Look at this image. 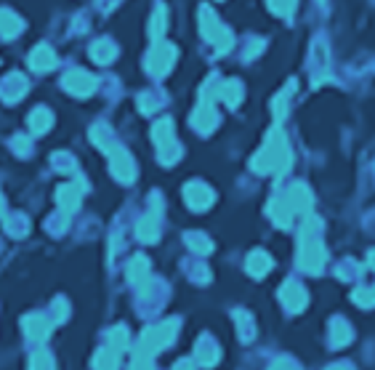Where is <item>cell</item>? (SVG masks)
<instances>
[{"mask_svg":"<svg viewBox=\"0 0 375 370\" xmlns=\"http://www.w3.org/2000/svg\"><path fill=\"white\" fill-rule=\"evenodd\" d=\"M250 168L255 174H277V176H285L287 168H290V149L285 144V136L282 131H271L264 149L250 160Z\"/></svg>","mask_w":375,"mask_h":370,"instance_id":"cell-1","label":"cell"},{"mask_svg":"<svg viewBox=\"0 0 375 370\" xmlns=\"http://www.w3.org/2000/svg\"><path fill=\"white\" fill-rule=\"evenodd\" d=\"M176 330H179V320H170V323H163V325H154L150 327V330H144V336L138 341V349H136V355H134L136 368L147 365L160 349H166L168 344H173Z\"/></svg>","mask_w":375,"mask_h":370,"instance_id":"cell-2","label":"cell"},{"mask_svg":"<svg viewBox=\"0 0 375 370\" xmlns=\"http://www.w3.org/2000/svg\"><path fill=\"white\" fill-rule=\"evenodd\" d=\"M298 264L306 272H319L325 264V248H322V237H319V222L309 219L301 229V253Z\"/></svg>","mask_w":375,"mask_h":370,"instance_id":"cell-3","label":"cell"},{"mask_svg":"<svg viewBox=\"0 0 375 370\" xmlns=\"http://www.w3.org/2000/svg\"><path fill=\"white\" fill-rule=\"evenodd\" d=\"M152 139L157 144V152H160V160L163 163H176L181 157V147L176 141V134H173V123L170 120H160L154 128H152Z\"/></svg>","mask_w":375,"mask_h":370,"instance_id":"cell-4","label":"cell"},{"mask_svg":"<svg viewBox=\"0 0 375 370\" xmlns=\"http://www.w3.org/2000/svg\"><path fill=\"white\" fill-rule=\"evenodd\" d=\"M200 19H202V22H200L202 35L208 38L210 43L216 45V51H221V54L229 51V48H232V32L224 30V27L218 24V19H216V14L210 11L208 6H202V8H200Z\"/></svg>","mask_w":375,"mask_h":370,"instance_id":"cell-5","label":"cell"},{"mask_svg":"<svg viewBox=\"0 0 375 370\" xmlns=\"http://www.w3.org/2000/svg\"><path fill=\"white\" fill-rule=\"evenodd\" d=\"M106 155H109V168H112L115 176L120 178V181H134L136 165H134V157H131L125 149L118 147V144H112V147H106Z\"/></svg>","mask_w":375,"mask_h":370,"instance_id":"cell-6","label":"cell"},{"mask_svg":"<svg viewBox=\"0 0 375 370\" xmlns=\"http://www.w3.org/2000/svg\"><path fill=\"white\" fill-rule=\"evenodd\" d=\"M176 59V48L168 43H157L147 56V70L152 75H166L170 70V64Z\"/></svg>","mask_w":375,"mask_h":370,"instance_id":"cell-7","label":"cell"},{"mask_svg":"<svg viewBox=\"0 0 375 370\" xmlns=\"http://www.w3.org/2000/svg\"><path fill=\"white\" fill-rule=\"evenodd\" d=\"M61 86L70 91V93H75V96H90L96 91V77L83 72V70H70V72L64 75Z\"/></svg>","mask_w":375,"mask_h":370,"instance_id":"cell-8","label":"cell"},{"mask_svg":"<svg viewBox=\"0 0 375 370\" xmlns=\"http://www.w3.org/2000/svg\"><path fill=\"white\" fill-rule=\"evenodd\" d=\"M184 200H186V206L192 208V210H205L213 203V192H210L202 181H192L184 190Z\"/></svg>","mask_w":375,"mask_h":370,"instance_id":"cell-9","label":"cell"},{"mask_svg":"<svg viewBox=\"0 0 375 370\" xmlns=\"http://www.w3.org/2000/svg\"><path fill=\"white\" fill-rule=\"evenodd\" d=\"M280 298H282V304H285L290 311H301L303 307H306V291H303V285L296 280H290L282 285Z\"/></svg>","mask_w":375,"mask_h":370,"instance_id":"cell-10","label":"cell"},{"mask_svg":"<svg viewBox=\"0 0 375 370\" xmlns=\"http://www.w3.org/2000/svg\"><path fill=\"white\" fill-rule=\"evenodd\" d=\"M24 91H27V80L22 77V75H8L6 80H3V86H0V99L3 102H19L22 96H24Z\"/></svg>","mask_w":375,"mask_h":370,"instance_id":"cell-11","label":"cell"},{"mask_svg":"<svg viewBox=\"0 0 375 370\" xmlns=\"http://www.w3.org/2000/svg\"><path fill=\"white\" fill-rule=\"evenodd\" d=\"M24 333L30 341H45V336L51 333V320H45L43 314H30L24 317Z\"/></svg>","mask_w":375,"mask_h":370,"instance_id":"cell-12","label":"cell"},{"mask_svg":"<svg viewBox=\"0 0 375 370\" xmlns=\"http://www.w3.org/2000/svg\"><path fill=\"white\" fill-rule=\"evenodd\" d=\"M56 61L59 59H56V54H54V48H51V45H38L30 56L32 70H38V72H48V70H54V67H56Z\"/></svg>","mask_w":375,"mask_h":370,"instance_id":"cell-13","label":"cell"},{"mask_svg":"<svg viewBox=\"0 0 375 370\" xmlns=\"http://www.w3.org/2000/svg\"><path fill=\"white\" fill-rule=\"evenodd\" d=\"M136 235H138L141 242H154L157 235H160V219H157V213L141 216L138 224H136Z\"/></svg>","mask_w":375,"mask_h":370,"instance_id":"cell-14","label":"cell"},{"mask_svg":"<svg viewBox=\"0 0 375 370\" xmlns=\"http://www.w3.org/2000/svg\"><path fill=\"white\" fill-rule=\"evenodd\" d=\"M83 197V184H67L59 190V206L64 213H72Z\"/></svg>","mask_w":375,"mask_h":370,"instance_id":"cell-15","label":"cell"},{"mask_svg":"<svg viewBox=\"0 0 375 370\" xmlns=\"http://www.w3.org/2000/svg\"><path fill=\"white\" fill-rule=\"evenodd\" d=\"M195 360L200 362V365H216L218 362V346L213 344V341H208V339H202L200 344H197V355H195Z\"/></svg>","mask_w":375,"mask_h":370,"instance_id":"cell-16","label":"cell"},{"mask_svg":"<svg viewBox=\"0 0 375 370\" xmlns=\"http://www.w3.org/2000/svg\"><path fill=\"white\" fill-rule=\"evenodd\" d=\"M269 269H271L269 253H264V251L250 253V259H248V272H250L253 277H264V275H266Z\"/></svg>","mask_w":375,"mask_h":370,"instance_id":"cell-17","label":"cell"},{"mask_svg":"<svg viewBox=\"0 0 375 370\" xmlns=\"http://www.w3.org/2000/svg\"><path fill=\"white\" fill-rule=\"evenodd\" d=\"M218 96L224 99L229 107H237L242 102V86L240 80H226L224 86H218Z\"/></svg>","mask_w":375,"mask_h":370,"instance_id":"cell-18","label":"cell"},{"mask_svg":"<svg viewBox=\"0 0 375 370\" xmlns=\"http://www.w3.org/2000/svg\"><path fill=\"white\" fill-rule=\"evenodd\" d=\"M90 56L99 61V64H109V61L118 56V48L109 43V40H99V43H93V48H90Z\"/></svg>","mask_w":375,"mask_h":370,"instance_id":"cell-19","label":"cell"},{"mask_svg":"<svg viewBox=\"0 0 375 370\" xmlns=\"http://www.w3.org/2000/svg\"><path fill=\"white\" fill-rule=\"evenodd\" d=\"M147 272H150V264H147L144 256H136L134 261L128 264V277H131L134 285H141V282L147 280Z\"/></svg>","mask_w":375,"mask_h":370,"instance_id":"cell-20","label":"cell"},{"mask_svg":"<svg viewBox=\"0 0 375 370\" xmlns=\"http://www.w3.org/2000/svg\"><path fill=\"white\" fill-rule=\"evenodd\" d=\"M51 123H54V115L48 109H35L30 115V128L35 134H45L51 128Z\"/></svg>","mask_w":375,"mask_h":370,"instance_id":"cell-21","label":"cell"},{"mask_svg":"<svg viewBox=\"0 0 375 370\" xmlns=\"http://www.w3.org/2000/svg\"><path fill=\"white\" fill-rule=\"evenodd\" d=\"M351 327L346 325V320H335L330 327V339H333V346H346L349 341H351Z\"/></svg>","mask_w":375,"mask_h":370,"instance_id":"cell-22","label":"cell"},{"mask_svg":"<svg viewBox=\"0 0 375 370\" xmlns=\"http://www.w3.org/2000/svg\"><path fill=\"white\" fill-rule=\"evenodd\" d=\"M22 30V22L11 11H0V38H14Z\"/></svg>","mask_w":375,"mask_h":370,"instance_id":"cell-23","label":"cell"},{"mask_svg":"<svg viewBox=\"0 0 375 370\" xmlns=\"http://www.w3.org/2000/svg\"><path fill=\"white\" fill-rule=\"evenodd\" d=\"M186 245H189V248H192L195 253H200V256H202V253L213 251V242H210V240L202 235V232H192V235L186 237Z\"/></svg>","mask_w":375,"mask_h":370,"instance_id":"cell-24","label":"cell"},{"mask_svg":"<svg viewBox=\"0 0 375 370\" xmlns=\"http://www.w3.org/2000/svg\"><path fill=\"white\" fill-rule=\"evenodd\" d=\"M106 346H112L115 352H122L125 346H128V330L125 327H115L112 333H109V344Z\"/></svg>","mask_w":375,"mask_h":370,"instance_id":"cell-25","label":"cell"},{"mask_svg":"<svg viewBox=\"0 0 375 370\" xmlns=\"http://www.w3.org/2000/svg\"><path fill=\"white\" fill-rule=\"evenodd\" d=\"M6 226H8V235L19 237V235H24V232H27V219H22V216H11Z\"/></svg>","mask_w":375,"mask_h":370,"instance_id":"cell-26","label":"cell"},{"mask_svg":"<svg viewBox=\"0 0 375 370\" xmlns=\"http://www.w3.org/2000/svg\"><path fill=\"white\" fill-rule=\"evenodd\" d=\"M354 301H357L360 307H365V309H370V307H375V291L362 288V291H357V293H354Z\"/></svg>","mask_w":375,"mask_h":370,"instance_id":"cell-27","label":"cell"},{"mask_svg":"<svg viewBox=\"0 0 375 370\" xmlns=\"http://www.w3.org/2000/svg\"><path fill=\"white\" fill-rule=\"evenodd\" d=\"M269 6H271V11H274V14L287 16L293 8H296V0H271Z\"/></svg>","mask_w":375,"mask_h":370,"instance_id":"cell-28","label":"cell"},{"mask_svg":"<svg viewBox=\"0 0 375 370\" xmlns=\"http://www.w3.org/2000/svg\"><path fill=\"white\" fill-rule=\"evenodd\" d=\"M32 368H54V357L48 355V352H38V355H32V362H30Z\"/></svg>","mask_w":375,"mask_h":370,"instance_id":"cell-29","label":"cell"},{"mask_svg":"<svg viewBox=\"0 0 375 370\" xmlns=\"http://www.w3.org/2000/svg\"><path fill=\"white\" fill-rule=\"evenodd\" d=\"M154 24H152V38H160V32L166 27V22H163V6H157L154 8V19H152Z\"/></svg>","mask_w":375,"mask_h":370,"instance_id":"cell-30","label":"cell"},{"mask_svg":"<svg viewBox=\"0 0 375 370\" xmlns=\"http://www.w3.org/2000/svg\"><path fill=\"white\" fill-rule=\"evenodd\" d=\"M3 210H6V200H3V194H0V216H3Z\"/></svg>","mask_w":375,"mask_h":370,"instance_id":"cell-31","label":"cell"},{"mask_svg":"<svg viewBox=\"0 0 375 370\" xmlns=\"http://www.w3.org/2000/svg\"><path fill=\"white\" fill-rule=\"evenodd\" d=\"M370 264H373V267H375V251L370 253Z\"/></svg>","mask_w":375,"mask_h":370,"instance_id":"cell-32","label":"cell"}]
</instances>
